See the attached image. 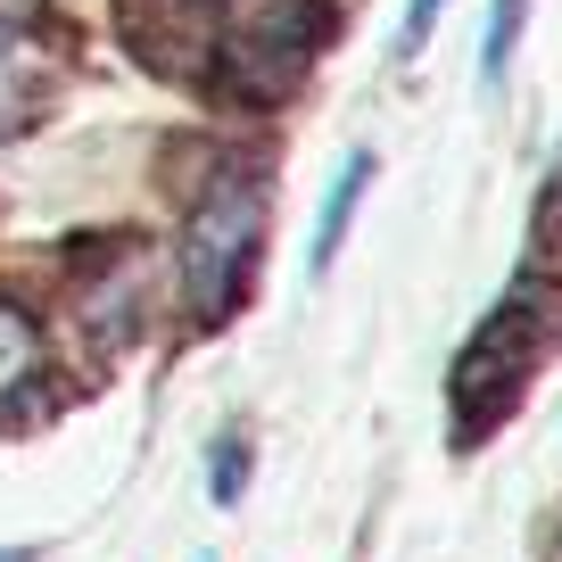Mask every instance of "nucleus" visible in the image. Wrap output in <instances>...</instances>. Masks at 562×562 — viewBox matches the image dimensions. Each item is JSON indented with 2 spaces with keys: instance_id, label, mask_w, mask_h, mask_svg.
I'll list each match as a JSON object with an SVG mask.
<instances>
[{
  "instance_id": "nucleus-1",
  "label": "nucleus",
  "mask_w": 562,
  "mask_h": 562,
  "mask_svg": "<svg viewBox=\"0 0 562 562\" xmlns=\"http://www.w3.org/2000/svg\"><path fill=\"white\" fill-rule=\"evenodd\" d=\"M257 232H265V175L224 166V175L199 191L191 224H182V281H191L199 315H215V306L232 299V281H240Z\"/></svg>"
},
{
  "instance_id": "nucleus-2",
  "label": "nucleus",
  "mask_w": 562,
  "mask_h": 562,
  "mask_svg": "<svg viewBox=\"0 0 562 562\" xmlns=\"http://www.w3.org/2000/svg\"><path fill=\"white\" fill-rule=\"evenodd\" d=\"M42 372V323L18 299H0V405H18Z\"/></svg>"
},
{
  "instance_id": "nucleus-3",
  "label": "nucleus",
  "mask_w": 562,
  "mask_h": 562,
  "mask_svg": "<svg viewBox=\"0 0 562 562\" xmlns=\"http://www.w3.org/2000/svg\"><path fill=\"white\" fill-rule=\"evenodd\" d=\"M34 116V42L0 18V140Z\"/></svg>"
},
{
  "instance_id": "nucleus-4",
  "label": "nucleus",
  "mask_w": 562,
  "mask_h": 562,
  "mask_svg": "<svg viewBox=\"0 0 562 562\" xmlns=\"http://www.w3.org/2000/svg\"><path fill=\"white\" fill-rule=\"evenodd\" d=\"M364 182H372V158H348L331 175V191H323V224H315V273L339 257V240H348V224H356V199H364Z\"/></svg>"
},
{
  "instance_id": "nucleus-5",
  "label": "nucleus",
  "mask_w": 562,
  "mask_h": 562,
  "mask_svg": "<svg viewBox=\"0 0 562 562\" xmlns=\"http://www.w3.org/2000/svg\"><path fill=\"white\" fill-rule=\"evenodd\" d=\"M521 18H529V0H496V9H488V34H480V83H488V91H505V75H513Z\"/></svg>"
},
{
  "instance_id": "nucleus-6",
  "label": "nucleus",
  "mask_w": 562,
  "mask_h": 562,
  "mask_svg": "<svg viewBox=\"0 0 562 562\" xmlns=\"http://www.w3.org/2000/svg\"><path fill=\"white\" fill-rule=\"evenodd\" d=\"M439 9H447V0H414V9H405V25H397V50H422V34L439 25Z\"/></svg>"
}]
</instances>
